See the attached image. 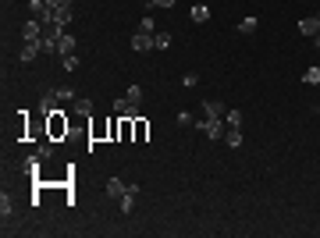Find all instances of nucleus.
<instances>
[{
    "label": "nucleus",
    "mask_w": 320,
    "mask_h": 238,
    "mask_svg": "<svg viewBox=\"0 0 320 238\" xmlns=\"http://www.w3.org/2000/svg\"><path fill=\"white\" fill-rule=\"evenodd\" d=\"M57 100H61V103H64V100H72V103H75L79 96H75V89H72V85H61V89H57Z\"/></svg>",
    "instance_id": "nucleus-22"
},
{
    "label": "nucleus",
    "mask_w": 320,
    "mask_h": 238,
    "mask_svg": "<svg viewBox=\"0 0 320 238\" xmlns=\"http://www.w3.org/2000/svg\"><path fill=\"white\" fill-rule=\"evenodd\" d=\"M75 46H79V43H75V36H68V32H64V36L57 39V54H61V57H68V54H75Z\"/></svg>",
    "instance_id": "nucleus-9"
},
{
    "label": "nucleus",
    "mask_w": 320,
    "mask_h": 238,
    "mask_svg": "<svg viewBox=\"0 0 320 238\" xmlns=\"http://www.w3.org/2000/svg\"><path fill=\"white\" fill-rule=\"evenodd\" d=\"M0 213H4V221H7V217H14V199H11L7 192L0 196Z\"/></svg>",
    "instance_id": "nucleus-17"
},
{
    "label": "nucleus",
    "mask_w": 320,
    "mask_h": 238,
    "mask_svg": "<svg viewBox=\"0 0 320 238\" xmlns=\"http://www.w3.org/2000/svg\"><path fill=\"white\" fill-rule=\"evenodd\" d=\"M125 188H128V185H121V178H110V181H107V196H110V199H121Z\"/></svg>",
    "instance_id": "nucleus-13"
},
{
    "label": "nucleus",
    "mask_w": 320,
    "mask_h": 238,
    "mask_svg": "<svg viewBox=\"0 0 320 238\" xmlns=\"http://www.w3.org/2000/svg\"><path fill=\"white\" fill-rule=\"evenodd\" d=\"M224 142H228L232 150H239V146H242V132H239V128H228V132H224Z\"/></svg>",
    "instance_id": "nucleus-18"
},
{
    "label": "nucleus",
    "mask_w": 320,
    "mask_h": 238,
    "mask_svg": "<svg viewBox=\"0 0 320 238\" xmlns=\"http://www.w3.org/2000/svg\"><path fill=\"white\" fill-rule=\"evenodd\" d=\"M313 43H317V50H320V36H313Z\"/></svg>",
    "instance_id": "nucleus-32"
},
{
    "label": "nucleus",
    "mask_w": 320,
    "mask_h": 238,
    "mask_svg": "<svg viewBox=\"0 0 320 238\" xmlns=\"http://www.w3.org/2000/svg\"><path fill=\"white\" fill-rule=\"evenodd\" d=\"M57 103H61V100H57V92H47V96L36 103V114H39V117H50V114L57 110Z\"/></svg>",
    "instance_id": "nucleus-6"
},
{
    "label": "nucleus",
    "mask_w": 320,
    "mask_h": 238,
    "mask_svg": "<svg viewBox=\"0 0 320 238\" xmlns=\"http://www.w3.org/2000/svg\"><path fill=\"white\" fill-rule=\"evenodd\" d=\"M171 46V36L167 32H153V50H167Z\"/></svg>",
    "instance_id": "nucleus-20"
},
{
    "label": "nucleus",
    "mask_w": 320,
    "mask_h": 238,
    "mask_svg": "<svg viewBox=\"0 0 320 238\" xmlns=\"http://www.w3.org/2000/svg\"><path fill=\"white\" fill-rule=\"evenodd\" d=\"M153 29H157V25H153V18H150V14H146V18H143V21H139V32H150V36H153Z\"/></svg>",
    "instance_id": "nucleus-28"
},
{
    "label": "nucleus",
    "mask_w": 320,
    "mask_h": 238,
    "mask_svg": "<svg viewBox=\"0 0 320 238\" xmlns=\"http://www.w3.org/2000/svg\"><path fill=\"white\" fill-rule=\"evenodd\" d=\"M21 167H25V174H39V157H29Z\"/></svg>",
    "instance_id": "nucleus-26"
},
{
    "label": "nucleus",
    "mask_w": 320,
    "mask_h": 238,
    "mask_svg": "<svg viewBox=\"0 0 320 238\" xmlns=\"http://www.w3.org/2000/svg\"><path fill=\"white\" fill-rule=\"evenodd\" d=\"M207 18H210V7H207V4H196V7H192V21H196V25H203Z\"/></svg>",
    "instance_id": "nucleus-16"
},
{
    "label": "nucleus",
    "mask_w": 320,
    "mask_h": 238,
    "mask_svg": "<svg viewBox=\"0 0 320 238\" xmlns=\"http://www.w3.org/2000/svg\"><path fill=\"white\" fill-rule=\"evenodd\" d=\"M47 128H50V139H61V135H68V132H72V125H68V117H64V110H61V107L47 117Z\"/></svg>",
    "instance_id": "nucleus-2"
},
{
    "label": "nucleus",
    "mask_w": 320,
    "mask_h": 238,
    "mask_svg": "<svg viewBox=\"0 0 320 238\" xmlns=\"http://www.w3.org/2000/svg\"><path fill=\"white\" fill-rule=\"evenodd\" d=\"M43 54V43H25V50H21V61H36Z\"/></svg>",
    "instance_id": "nucleus-14"
},
{
    "label": "nucleus",
    "mask_w": 320,
    "mask_h": 238,
    "mask_svg": "<svg viewBox=\"0 0 320 238\" xmlns=\"http://www.w3.org/2000/svg\"><path fill=\"white\" fill-rule=\"evenodd\" d=\"M64 36V25H57V21H47L43 25V54H57V39Z\"/></svg>",
    "instance_id": "nucleus-1"
},
{
    "label": "nucleus",
    "mask_w": 320,
    "mask_h": 238,
    "mask_svg": "<svg viewBox=\"0 0 320 238\" xmlns=\"http://www.w3.org/2000/svg\"><path fill=\"white\" fill-rule=\"evenodd\" d=\"M50 4V11H57V7H72V0H47Z\"/></svg>",
    "instance_id": "nucleus-30"
},
{
    "label": "nucleus",
    "mask_w": 320,
    "mask_h": 238,
    "mask_svg": "<svg viewBox=\"0 0 320 238\" xmlns=\"http://www.w3.org/2000/svg\"><path fill=\"white\" fill-rule=\"evenodd\" d=\"M36 157H39V160H50V157H54V139H50V142H43V146L36 150Z\"/></svg>",
    "instance_id": "nucleus-24"
},
{
    "label": "nucleus",
    "mask_w": 320,
    "mask_h": 238,
    "mask_svg": "<svg viewBox=\"0 0 320 238\" xmlns=\"http://www.w3.org/2000/svg\"><path fill=\"white\" fill-rule=\"evenodd\" d=\"M199 132H207V139H224V132H228V125H224V117H203L199 125H196Z\"/></svg>",
    "instance_id": "nucleus-3"
},
{
    "label": "nucleus",
    "mask_w": 320,
    "mask_h": 238,
    "mask_svg": "<svg viewBox=\"0 0 320 238\" xmlns=\"http://www.w3.org/2000/svg\"><path fill=\"white\" fill-rule=\"evenodd\" d=\"M21 39H25V43H39V39H43V21H36V18L25 21V25H21Z\"/></svg>",
    "instance_id": "nucleus-5"
},
{
    "label": "nucleus",
    "mask_w": 320,
    "mask_h": 238,
    "mask_svg": "<svg viewBox=\"0 0 320 238\" xmlns=\"http://www.w3.org/2000/svg\"><path fill=\"white\" fill-rule=\"evenodd\" d=\"M224 125H228V128H242V114L239 110H228V114H224Z\"/></svg>",
    "instance_id": "nucleus-21"
},
{
    "label": "nucleus",
    "mask_w": 320,
    "mask_h": 238,
    "mask_svg": "<svg viewBox=\"0 0 320 238\" xmlns=\"http://www.w3.org/2000/svg\"><path fill=\"white\" fill-rule=\"evenodd\" d=\"M125 96H128L132 103H139V100H143V89H139V85H128V89H125Z\"/></svg>",
    "instance_id": "nucleus-27"
},
{
    "label": "nucleus",
    "mask_w": 320,
    "mask_h": 238,
    "mask_svg": "<svg viewBox=\"0 0 320 238\" xmlns=\"http://www.w3.org/2000/svg\"><path fill=\"white\" fill-rule=\"evenodd\" d=\"M135 196H139V185H128V188H125V196L118 199V203H121V213H132V206H135Z\"/></svg>",
    "instance_id": "nucleus-7"
},
{
    "label": "nucleus",
    "mask_w": 320,
    "mask_h": 238,
    "mask_svg": "<svg viewBox=\"0 0 320 238\" xmlns=\"http://www.w3.org/2000/svg\"><path fill=\"white\" fill-rule=\"evenodd\" d=\"M114 114L118 117H139V103H132L128 96H118L114 100Z\"/></svg>",
    "instance_id": "nucleus-4"
},
{
    "label": "nucleus",
    "mask_w": 320,
    "mask_h": 238,
    "mask_svg": "<svg viewBox=\"0 0 320 238\" xmlns=\"http://www.w3.org/2000/svg\"><path fill=\"white\" fill-rule=\"evenodd\" d=\"M75 114H82V117H93V100L79 96V100H75Z\"/></svg>",
    "instance_id": "nucleus-15"
},
{
    "label": "nucleus",
    "mask_w": 320,
    "mask_h": 238,
    "mask_svg": "<svg viewBox=\"0 0 320 238\" xmlns=\"http://www.w3.org/2000/svg\"><path fill=\"white\" fill-rule=\"evenodd\" d=\"M299 32H303V36H310V39H313V36H320V18H317V14H313V18H303V21H299Z\"/></svg>",
    "instance_id": "nucleus-8"
},
{
    "label": "nucleus",
    "mask_w": 320,
    "mask_h": 238,
    "mask_svg": "<svg viewBox=\"0 0 320 238\" xmlns=\"http://www.w3.org/2000/svg\"><path fill=\"white\" fill-rule=\"evenodd\" d=\"M239 32H242V36L256 32V18H242V21H239Z\"/></svg>",
    "instance_id": "nucleus-23"
},
{
    "label": "nucleus",
    "mask_w": 320,
    "mask_h": 238,
    "mask_svg": "<svg viewBox=\"0 0 320 238\" xmlns=\"http://www.w3.org/2000/svg\"><path fill=\"white\" fill-rule=\"evenodd\" d=\"M203 110H207V117H224V114H228V107H224L221 100H207Z\"/></svg>",
    "instance_id": "nucleus-11"
},
{
    "label": "nucleus",
    "mask_w": 320,
    "mask_h": 238,
    "mask_svg": "<svg viewBox=\"0 0 320 238\" xmlns=\"http://www.w3.org/2000/svg\"><path fill=\"white\" fill-rule=\"evenodd\" d=\"M303 82H310V85H317V82H320V68H310V72L303 75Z\"/></svg>",
    "instance_id": "nucleus-29"
},
{
    "label": "nucleus",
    "mask_w": 320,
    "mask_h": 238,
    "mask_svg": "<svg viewBox=\"0 0 320 238\" xmlns=\"http://www.w3.org/2000/svg\"><path fill=\"white\" fill-rule=\"evenodd\" d=\"M61 64H64V72H79V57H75V54L61 57Z\"/></svg>",
    "instance_id": "nucleus-25"
},
{
    "label": "nucleus",
    "mask_w": 320,
    "mask_h": 238,
    "mask_svg": "<svg viewBox=\"0 0 320 238\" xmlns=\"http://www.w3.org/2000/svg\"><path fill=\"white\" fill-rule=\"evenodd\" d=\"M150 46H153V36H150V32H135V36H132V50L143 54V50H150Z\"/></svg>",
    "instance_id": "nucleus-10"
},
{
    "label": "nucleus",
    "mask_w": 320,
    "mask_h": 238,
    "mask_svg": "<svg viewBox=\"0 0 320 238\" xmlns=\"http://www.w3.org/2000/svg\"><path fill=\"white\" fill-rule=\"evenodd\" d=\"M54 21L68 29V21H72V7H57V11H54Z\"/></svg>",
    "instance_id": "nucleus-19"
},
{
    "label": "nucleus",
    "mask_w": 320,
    "mask_h": 238,
    "mask_svg": "<svg viewBox=\"0 0 320 238\" xmlns=\"http://www.w3.org/2000/svg\"><path fill=\"white\" fill-rule=\"evenodd\" d=\"M150 4H157V7H171L174 0H150Z\"/></svg>",
    "instance_id": "nucleus-31"
},
{
    "label": "nucleus",
    "mask_w": 320,
    "mask_h": 238,
    "mask_svg": "<svg viewBox=\"0 0 320 238\" xmlns=\"http://www.w3.org/2000/svg\"><path fill=\"white\" fill-rule=\"evenodd\" d=\"M146 135H150V125H146L143 117H135V121H132V139H135V142H146Z\"/></svg>",
    "instance_id": "nucleus-12"
}]
</instances>
